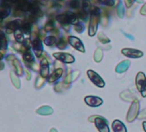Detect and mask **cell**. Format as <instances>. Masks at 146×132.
<instances>
[{
  "label": "cell",
  "instance_id": "b9f144b4",
  "mask_svg": "<svg viewBox=\"0 0 146 132\" xmlns=\"http://www.w3.org/2000/svg\"><path fill=\"white\" fill-rule=\"evenodd\" d=\"M15 16L16 17H23V11H20V10L16 11H15Z\"/></svg>",
  "mask_w": 146,
  "mask_h": 132
},
{
  "label": "cell",
  "instance_id": "7402d4cb",
  "mask_svg": "<svg viewBox=\"0 0 146 132\" xmlns=\"http://www.w3.org/2000/svg\"><path fill=\"white\" fill-rule=\"evenodd\" d=\"M102 57H103V52L102 50L98 48L96 51H95V54H94V60L96 62H100L102 60Z\"/></svg>",
  "mask_w": 146,
  "mask_h": 132
},
{
  "label": "cell",
  "instance_id": "f546056e",
  "mask_svg": "<svg viewBox=\"0 0 146 132\" xmlns=\"http://www.w3.org/2000/svg\"><path fill=\"white\" fill-rule=\"evenodd\" d=\"M0 44H1V48L6 49L8 46V42L6 40V37L5 36L4 34H0Z\"/></svg>",
  "mask_w": 146,
  "mask_h": 132
},
{
  "label": "cell",
  "instance_id": "cb8c5ba5",
  "mask_svg": "<svg viewBox=\"0 0 146 132\" xmlns=\"http://www.w3.org/2000/svg\"><path fill=\"white\" fill-rule=\"evenodd\" d=\"M14 36H15V39L17 40V42L22 43V42H24L23 34V32H22L20 29H17V31H15Z\"/></svg>",
  "mask_w": 146,
  "mask_h": 132
},
{
  "label": "cell",
  "instance_id": "30bf717a",
  "mask_svg": "<svg viewBox=\"0 0 146 132\" xmlns=\"http://www.w3.org/2000/svg\"><path fill=\"white\" fill-rule=\"evenodd\" d=\"M31 44H32V48H33V50H34L35 55L37 57H40L43 52V46H42L41 40L40 38H35L32 41Z\"/></svg>",
  "mask_w": 146,
  "mask_h": 132
},
{
  "label": "cell",
  "instance_id": "7c38bea8",
  "mask_svg": "<svg viewBox=\"0 0 146 132\" xmlns=\"http://www.w3.org/2000/svg\"><path fill=\"white\" fill-rule=\"evenodd\" d=\"M64 71L62 68H56L52 74H50L47 78V80L49 83L52 84V83H55L57 82L61 77H62V74H63Z\"/></svg>",
  "mask_w": 146,
  "mask_h": 132
},
{
  "label": "cell",
  "instance_id": "5b68a950",
  "mask_svg": "<svg viewBox=\"0 0 146 132\" xmlns=\"http://www.w3.org/2000/svg\"><path fill=\"white\" fill-rule=\"evenodd\" d=\"M87 75L89 77V79L90 80V81L96 86L102 88L105 86V81L103 80V79L95 71L93 70H88L87 71Z\"/></svg>",
  "mask_w": 146,
  "mask_h": 132
},
{
  "label": "cell",
  "instance_id": "d590c367",
  "mask_svg": "<svg viewBox=\"0 0 146 132\" xmlns=\"http://www.w3.org/2000/svg\"><path fill=\"white\" fill-rule=\"evenodd\" d=\"M44 84H45V80H44V78H42L41 76L39 77V78H37V81H36V83H35V86H36L37 88H40L42 86H44Z\"/></svg>",
  "mask_w": 146,
  "mask_h": 132
},
{
  "label": "cell",
  "instance_id": "7bdbcfd3",
  "mask_svg": "<svg viewBox=\"0 0 146 132\" xmlns=\"http://www.w3.org/2000/svg\"><path fill=\"white\" fill-rule=\"evenodd\" d=\"M123 7H122V5H120L119 8H118V14H119V16L120 17H123Z\"/></svg>",
  "mask_w": 146,
  "mask_h": 132
},
{
  "label": "cell",
  "instance_id": "836d02e7",
  "mask_svg": "<svg viewBox=\"0 0 146 132\" xmlns=\"http://www.w3.org/2000/svg\"><path fill=\"white\" fill-rule=\"evenodd\" d=\"M76 14H77L78 17V18H80V19H82V20H85V19L87 18V17H88V12H87V11H85L84 10L78 11Z\"/></svg>",
  "mask_w": 146,
  "mask_h": 132
},
{
  "label": "cell",
  "instance_id": "d6986e66",
  "mask_svg": "<svg viewBox=\"0 0 146 132\" xmlns=\"http://www.w3.org/2000/svg\"><path fill=\"white\" fill-rule=\"evenodd\" d=\"M20 27V22L18 20H14L11 21V23H8L7 25V31L8 32H12V31H17V29H19Z\"/></svg>",
  "mask_w": 146,
  "mask_h": 132
},
{
  "label": "cell",
  "instance_id": "ab89813d",
  "mask_svg": "<svg viewBox=\"0 0 146 132\" xmlns=\"http://www.w3.org/2000/svg\"><path fill=\"white\" fill-rule=\"evenodd\" d=\"M138 119H146V108H144L139 114H138Z\"/></svg>",
  "mask_w": 146,
  "mask_h": 132
},
{
  "label": "cell",
  "instance_id": "f35d334b",
  "mask_svg": "<svg viewBox=\"0 0 146 132\" xmlns=\"http://www.w3.org/2000/svg\"><path fill=\"white\" fill-rule=\"evenodd\" d=\"M99 2L106 5L108 6H113L114 5V0H99Z\"/></svg>",
  "mask_w": 146,
  "mask_h": 132
},
{
  "label": "cell",
  "instance_id": "d4e9b609",
  "mask_svg": "<svg viewBox=\"0 0 146 132\" xmlns=\"http://www.w3.org/2000/svg\"><path fill=\"white\" fill-rule=\"evenodd\" d=\"M23 57L24 61H26V62H32V63L34 62V56H33V54H31V52L29 50L26 51L23 54Z\"/></svg>",
  "mask_w": 146,
  "mask_h": 132
},
{
  "label": "cell",
  "instance_id": "7a4b0ae2",
  "mask_svg": "<svg viewBox=\"0 0 146 132\" xmlns=\"http://www.w3.org/2000/svg\"><path fill=\"white\" fill-rule=\"evenodd\" d=\"M89 121L95 123L99 132H110L108 122L105 117L99 115H94L89 117Z\"/></svg>",
  "mask_w": 146,
  "mask_h": 132
},
{
  "label": "cell",
  "instance_id": "5bb4252c",
  "mask_svg": "<svg viewBox=\"0 0 146 132\" xmlns=\"http://www.w3.org/2000/svg\"><path fill=\"white\" fill-rule=\"evenodd\" d=\"M112 129L113 132H127L126 127L120 120H114L112 123Z\"/></svg>",
  "mask_w": 146,
  "mask_h": 132
},
{
  "label": "cell",
  "instance_id": "60d3db41",
  "mask_svg": "<svg viewBox=\"0 0 146 132\" xmlns=\"http://www.w3.org/2000/svg\"><path fill=\"white\" fill-rule=\"evenodd\" d=\"M125 5H126V7H127V8H129V7H131V5L133 4L134 0H125Z\"/></svg>",
  "mask_w": 146,
  "mask_h": 132
},
{
  "label": "cell",
  "instance_id": "9c48e42d",
  "mask_svg": "<svg viewBox=\"0 0 146 132\" xmlns=\"http://www.w3.org/2000/svg\"><path fill=\"white\" fill-rule=\"evenodd\" d=\"M84 102L90 107H98L103 104L102 98L96 97V96H92L89 95L84 98Z\"/></svg>",
  "mask_w": 146,
  "mask_h": 132
},
{
  "label": "cell",
  "instance_id": "e0dca14e",
  "mask_svg": "<svg viewBox=\"0 0 146 132\" xmlns=\"http://www.w3.org/2000/svg\"><path fill=\"white\" fill-rule=\"evenodd\" d=\"M10 12H11L10 5L6 3L3 4L1 6H0V19H4V18L7 17L9 16Z\"/></svg>",
  "mask_w": 146,
  "mask_h": 132
},
{
  "label": "cell",
  "instance_id": "8fae6325",
  "mask_svg": "<svg viewBox=\"0 0 146 132\" xmlns=\"http://www.w3.org/2000/svg\"><path fill=\"white\" fill-rule=\"evenodd\" d=\"M40 76L42 78H44V79L48 78V76H49V62L47 60L43 59L40 61Z\"/></svg>",
  "mask_w": 146,
  "mask_h": 132
},
{
  "label": "cell",
  "instance_id": "277c9868",
  "mask_svg": "<svg viewBox=\"0 0 146 132\" xmlns=\"http://www.w3.org/2000/svg\"><path fill=\"white\" fill-rule=\"evenodd\" d=\"M136 86L143 98L146 97V76L143 72H138L136 76Z\"/></svg>",
  "mask_w": 146,
  "mask_h": 132
},
{
  "label": "cell",
  "instance_id": "ffe728a7",
  "mask_svg": "<svg viewBox=\"0 0 146 132\" xmlns=\"http://www.w3.org/2000/svg\"><path fill=\"white\" fill-rule=\"evenodd\" d=\"M120 97H121L122 99H124V100H125V101H131V102H132L133 100L136 99L134 94H131V92H129V91H126V92H122V93L120 94Z\"/></svg>",
  "mask_w": 146,
  "mask_h": 132
},
{
  "label": "cell",
  "instance_id": "1f68e13d",
  "mask_svg": "<svg viewBox=\"0 0 146 132\" xmlns=\"http://www.w3.org/2000/svg\"><path fill=\"white\" fill-rule=\"evenodd\" d=\"M66 45H67L66 40H65L64 37L60 38V40H59V41L58 42V43H57V47H58L59 49H64V48H66Z\"/></svg>",
  "mask_w": 146,
  "mask_h": 132
},
{
  "label": "cell",
  "instance_id": "9a60e30c",
  "mask_svg": "<svg viewBox=\"0 0 146 132\" xmlns=\"http://www.w3.org/2000/svg\"><path fill=\"white\" fill-rule=\"evenodd\" d=\"M130 65H131L130 60H123V61H121L120 63H119L117 65V67L115 68V72L118 73V74L125 73L130 68Z\"/></svg>",
  "mask_w": 146,
  "mask_h": 132
},
{
  "label": "cell",
  "instance_id": "8992f818",
  "mask_svg": "<svg viewBox=\"0 0 146 132\" xmlns=\"http://www.w3.org/2000/svg\"><path fill=\"white\" fill-rule=\"evenodd\" d=\"M53 57L56 60L67 64L73 63L75 61V57L68 53H54Z\"/></svg>",
  "mask_w": 146,
  "mask_h": 132
},
{
  "label": "cell",
  "instance_id": "6da1fadb",
  "mask_svg": "<svg viewBox=\"0 0 146 132\" xmlns=\"http://www.w3.org/2000/svg\"><path fill=\"white\" fill-rule=\"evenodd\" d=\"M100 9L97 7H95L90 13V26H89V36H94L96 34L97 29H98V23L100 20Z\"/></svg>",
  "mask_w": 146,
  "mask_h": 132
},
{
  "label": "cell",
  "instance_id": "8d00e7d4",
  "mask_svg": "<svg viewBox=\"0 0 146 132\" xmlns=\"http://www.w3.org/2000/svg\"><path fill=\"white\" fill-rule=\"evenodd\" d=\"M70 6L71 8H74V9H78L80 6V3L78 0H71L70 3Z\"/></svg>",
  "mask_w": 146,
  "mask_h": 132
},
{
  "label": "cell",
  "instance_id": "ba28073f",
  "mask_svg": "<svg viewBox=\"0 0 146 132\" xmlns=\"http://www.w3.org/2000/svg\"><path fill=\"white\" fill-rule=\"evenodd\" d=\"M121 53L129 58H132V59H137V58H141L143 55V53L138 49H134V48H123L121 50Z\"/></svg>",
  "mask_w": 146,
  "mask_h": 132
},
{
  "label": "cell",
  "instance_id": "f1b7e54d",
  "mask_svg": "<svg viewBox=\"0 0 146 132\" xmlns=\"http://www.w3.org/2000/svg\"><path fill=\"white\" fill-rule=\"evenodd\" d=\"M54 29V23L52 20H49L46 25H45V31L46 32H51Z\"/></svg>",
  "mask_w": 146,
  "mask_h": 132
},
{
  "label": "cell",
  "instance_id": "e575fe53",
  "mask_svg": "<svg viewBox=\"0 0 146 132\" xmlns=\"http://www.w3.org/2000/svg\"><path fill=\"white\" fill-rule=\"evenodd\" d=\"M101 20H102V25H103L104 27H107V25H108V15L107 12H104V14L102 15Z\"/></svg>",
  "mask_w": 146,
  "mask_h": 132
},
{
  "label": "cell",
  "instance_id": "4dcf8cb0",
  "mask_svg": "<svg viewBox=\"0 0 146 132\" xmlns=\"http://www.w3.org/2000/svg\"><path fill=\"white\" fill-rule=\"evenodd\" d=\"M22 29H23V31L25 34L29 35L30 32H31L32 27H31V25H30L29 23H24V24L22 26Z\"/></svg>",
  "mask_w": 146,
  "mask_h": 132
},
{
  "label": "cell",
  "instance_id": "83f0119b",
  "mask_svg": "<svg viewBox=\"0 0 146 132\" xmlns=\"http://www.w3.org/2000/svg\"><path fill=\"white\" fill-rule=\"evenodd\" d=\"M98 40H99L102 43H104V44L109 43V42H110V39H109L106 35H104L103 33H100V34L98 35Z\"/></svg>",
  "mask_w": 146,
  "mask_h": 132
},
{
  "label": "cell",
  "instance_id": "bcb514c9",
  "mask_svg": "<svg viewBox=\"0 0 146 132\" xmlns=\"http://www.w3.org/2000/svg\"><path fill=\"white\" fill-rule=\"evenodd\" d=\"M142 124H143V129L144 132H146V121H143Z\"/></svg>",
  "mask_w": 146,
  "mask_h": 132
},
{
  "label": "cell",
  "instance_id": "74e56055",
  "mask_svg": "<svg viewBox=\"0 0 146 132\" xmlns=\"http://www.w3.org/2000/svg\"><path fill=\"white\" fill-rule=\"evenodd\" d=\"M75 30H76L78 33L81 34V33L84 30V25L82 24V23H77V24L75 25Z\"/></svg>",
  "mask_w": 146,
  "mask_h": 132
},
{
  "label": "cell",
  "instance_id": "ee69618b",
  "mask_svg": "<svg viewBox=\"0 0 146 132\" xmlns=\"http://www.w3.org/2000/svg\"><path fill=\"white\" fill-rule=\"evenodd\" d=\"M3 1L6 4H16L18 2V0H3Z\"/></svg>",
  "mask_w": 146,
  "mask_h": 132
},
{
  "label": "cell",
  "instance_id": "2e32d148",
  "mask_svg": "<svg viewBox=\"0 0 146 132\" xmlns=\"http://www.w3.org/2000/svg\"><path fill=\"white\" fill-rule=\"evenodd\" d=\"M17 4V8L20 11H29L31 8V3H29L27 0H18Z\"/></svg>",
  "mask_w": 146,
  "mask_h": 132
},
{
  "label": "cell",
  "instance_id": "484cf974",
  "mask_svg": "<svg viewBox=\"0 0 146 132\" xmlns=\"http://www.w3.org/2000/svg\"><path fill=\"white\" fill-rule=\"evenodd\" d=\"M69 17V22L70 23H78V16L76 13H73V12H66Z\"/></svg>",
  "mask_w": 146,
  "mask_h": 132
},
{
  "label": "cell",
  "instance_id": "4316f807",
  "mask_svg": "<svg viewBox=\"0 0 146 132\" xmlns=\"http://www.w3.org/2000/svg\"><path fill=\"white\" fill-rule=\"evenodd\" d=\"M70 86H67L65 85L64 82H61V83H58V85H56L54 86V91L55 92H63L64 91L65 89H67Z\"/></svg>",
  "mask_w": 146,
  "mask_h": 132
},
{
  "label": "cell",
  "instance_id": "603a6c76",
  "mask_svg": "<svg viewBox=\"0 0 146 132\" xmlns=\"http://www.w3.org/2000/svg\"><path fill=\"white\" fill-rule=\"evenodd\" d=\"M13 65H14V67L16 68L17 73L19 75H23V68H22V65H21L20 61H19L18 60L15 59L14 61H13Z\"/></svg>",
  "mask_w": 146,
  "mask_h": 132
},
{
  "label": "cell",
  "instance_id": "7dc6e473",
  "mask_svg": "<svg viewBox=\"0 0 146 132\" xmlns=\"http://www.w3.org/2000/svg\"><path fill=\"white\" fill-rule=\"evenodd\" d=\"M50 132H58V130H57L56 129H52L50 130Z\"/></svg>",
  "mask_w": 146,
  "mask_h": 132
},
{
  "label": "cell",
  "instance_id": "52a82bcc",
  "mask_svg": "<svg viewBox=\"0 0 146 132\" xmlns=\"http://www.w3.org/2000/svg\"><path fill=\"white\" fill-rule=\"evenodd\" d=\"M68 42L75 49H77V50H78V51H80L82 53L85 52L84 45V43L82 42V41L79 38H78L76 36H70L68 38Z\"/></svg>",
  "mask_w": 146,
  "mask_h": 132
},
{
  "label": "cell",
  "instance_id": "d6a6232c",
  "mask_svg": "<svg viewBox=\"0 0 146 132\" xmlns=\"http://www.w3.org/2000/svg\"><path fill=\"white\" fill-rule=\"evenodd\" d=\"M82 6H83V10H84L85 11H89L91 8V4L89 0H83L82 2Z\"/></svg>",
  "mask_w": 146,
  "mask_h": 132
},
{
  "label": "cell",
  "instance_id": "4fadbf2b",
  "mask_svg": "<svg viewBox=\"0 0 146 132\" xmlns=\"http://www.w3.org/2000/svg\"><path fill=\"white\" fill-rule=\"evenodd\" d=\"M56 19H57V21H58V23H60L63 25V27H64L66 30L70 29V22H69V17H68L67 13L58 15V16L56 17Z\"/></svg>",
  "mask_w": 146,
  "mask_h": 132
},
{
  "label": "cell",
  "instance_id": "f6af8a7d",
  "mask_svg": "<svg viewBox=\"0 0 146 132\" xmlns=\"http://www.w3.org/2000/svg\"><path fill=\"white\" fill-rule=\"evenodd\" d=\"M140 12L142 15H146V4L144 5H143V7L140 10Z\"/></svg>",
  "mask_w": 146,
  "mask_h": 132
},
{
  "label": "cell",
  "instance_id": "44dd1931",
  "mask_svg": "<svg viewBox=\"0 0 146 132\" xmlns=\"http://www.w3.org/2000/svg\"><path fill=\"white\" fill-rule=\"evenodd\" d=\"M44 42H45L46 45L51 46V47H52V46H55V45H57V43H58L57 38H56L55 36H50L46 37L45 40H44Z\"/></svg>",
  "mask_w": 146,
  "mask_h": 132
},
{
  "label": "cell",
  "instance_id": "3957f363",
  "mask_svg": "<svg viewBox=\"0 0 146 132\" xmlns=\"http://www.w3.org/2000/svg\"><path fill=\"white\" fill-rule=\"evenodd\" d=\"M139 108H140V102L138 99H135L132 101L128 112H127V116H126V121L128 123H131L133 122L136 118H137L138 117V113H139Z\"/></svg>",
  "mask_w": 146,
  "mask_h": 132
},
{
  "label": "cell",
  "instance_id": "ac0fdd59",
  "mask_svg": "<svg viewBox=\"0 0 146 132\" xmlns=\"http://www.w3.org/2000/svg\"><path fill=\"white\" fill-rule=\"evenodd\" d=\"M37 113L40 114V115H51L53 113V110L51 106H47V105H45V106H41L40 108H39L36 111Z\"/></svg>",
  "mask_w": 146,
  "mask_h": 132
}]
</instances>
